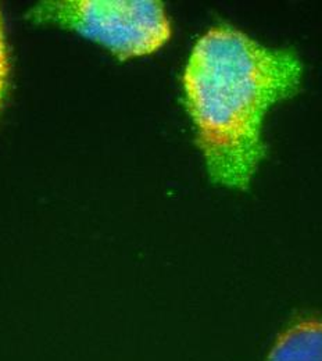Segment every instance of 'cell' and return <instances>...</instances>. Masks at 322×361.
<instances>
[{"label":"cell","instance_id":"1","mask_svg":"<svg viewBox=\"0 0 322 361\" xmlns=\"http://www.w3.org/2000/svg\"><path fill=\"white\" fill-rule=\"evenodd\" d=\"M300 78L292 50L268 49L228 25L196 42L185 68V99L211 180L247 186L264 156V116L297 90Z\"/></svg>","mask_w":322,"mask_h":361},{"label":"cell","instance_id":"2","mask_svg":"<svg viewBox=\"0 0 322 361\" xmlns=\"http://www.w3.org/2000/svg\"><path fill=\"white\" fill-rule=\"evenodd\" d=\"M28 18L75 31L107 47L121 61L154 53L171 37L164 6L154 0L44 1Z\"/></svg>","mask_w":322,"mask_h":361},{"label":"cell","instance_id":"3","mask_svg":"<svg viewBox=\"0 0 322 361\" xmlns=\"http://www.w3.org/2000/svg\"><path fill=\"white\" fill-rule=\"evenodd\" d=\"M266 361H322V318L292 321L278 335Z\"/></svg>","mask_w":322,"mask_h":361},{"label":"cell","instance_id":"4","mask_svg":"<svg viewBox=\"0 0 322 361\" xmlns=\"http://www.w3.org/2000/svg\"><path fill=\"white\" fill-rule=\"evenodd\" d=\"M8 75H10V61H8V51L6 45L4 31H3V21L0 16V110L3 109L4 97L7 93Z\"/></svg>","mask_w":322,"mask_h":361}]
</instances>
